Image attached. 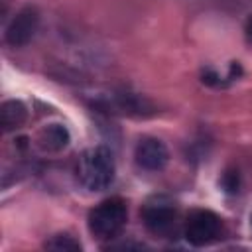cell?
<instances>
[{
    "label": "cell",
    "instance_id": "10",
    "mask_svg": "<svg viewBox=\"0 0 252 252\" xmlns=\"http://www.w3.org/2000/svg\"><path fill=\"white\" fill-rule=\"evenodd\" d=\"M43 248L47 250H81V242L75 240V236L67 234V232H59V234H53L49 240H45Z\"/></svg>",
    "mask_w": 252,
    "mask_h": 252
},
{
    "label": "cell",
    "instance_id": "5",
    "mask_svg": "<svg viewBox=\"0 0 252 252\" xmlns=\"http://www.w3.org/2000/svg\"><path fill=\"white\" fill-rule=\"evenodd\" d=\"M39 28V14L35 8L26 6L22 8L6 26V43L12 47H24L26 43L32 41V37L35 35Z\"/></svg>",
    "mask_w": 252,
    "mask_h": 252
},
{
    "label": "cell",
    "instance_id": "9",
    "mask_svg": "<svg viewBox=\"0 0 252 252\" xmlns=\"http://www.w3.org/2000/svg\"><path fill=\"white\" fill-rule=\"evenodd\" d=\"M28 120V108L24 102L12 98L2 102L0 106V126L4 132H12L16 128H20L24 122Z\"/></svg>",
    "mask_w": 252,
    "mask_h": 252
},
{
    "label": "cell",
    "instance_id": "3",
    "mask_svg": "<svg viewBox=\"0 0 252 252\" xmlns=\"http://www.w3.org/2000/svg\"><path fill=\"white\" fill-rule=\"evenodd\" d=\"M142 222L148 228V232H152L154 236H169L179 220V211L177 205L165 197V195H154L150 197L144 207H142Z\"/></svg>",
    "mask_w": 252,
    "mask_h": 252
},
{
    "label": "cell",
    "instance_id": "8",
    "mask_svg": "<svg viewBox=\"0 0 252 252\" xmlns=\"http://www.w3.org/2000/svg\"><path fill=\"white\" fill-rule=\"evenodd\" d=\"M114 106L120 112L128 114V116H150V114L156 112L154 104L148 98H144L142 94H134V93H120V94H116Z\"/></svg>",
    "mask_w": 252,
    "mask_h": 252
},
{
    "label": "cell",
    "instance_id": "1",
    "mask_svg": "<svg viewBox=\"0 0 252 252\" xmlns=\"http://www.w3.org/2000/svg\"><path fill=\"white\" fill-rule=\"evenodd\" d=\"M77 175L89 191H104L112 185L116 175L114 156L104 146H94L83 152L77 165Z\"/></svg>",
    "mask_w": 252,
    "mask_h": 252
},
{
    "label": "cell",
    "instance_id": "2",
    "mask_svg": "<svg viewBox=\"0 0 252 252\" xmlns=\"http://www.w3.org/2000/svg\"><path fill=\"white\" fill-rule=\"evenodd\" d=\"M128 220V207L120 197H110L100 201L94 209H91L87 224L94 238L112 240L116 238Z\"/></svg>",
    "mask_w": 252,
    "mask_h": 252
},
{
    "label": "cell",
    "instance_id": "6",
    "mask_svg": "<svg viewBox=\"0 0 252 252\" xmlns=\"http://www.w3.org/2000/svg\"><path fill=\"white\" fill-rule=\"evenodd\" d=\"M134 161L146 171H161L169 161V150L159 138L146 136L134 148Z\"/></svg>",
    "mask_w": 252,
    "mask_h": 252
},
{
    "label": "cell",
    "instance_id": "4",
    "mask_svg": "<svg viewBox=\"0 0 252 252\" xmlns=\"http://www.w3.org/2000/svg\"><path fill=\"white\" fill-rule=\"evenodd\" d=\"M222 234V219L207 209H195L183 220V236L191 246H207Z\"/></svg>",
    "mask_w": 252,
    "mask_h": 252
},
{
    "label": "cell",
    "instance_id": "7",
    "mask_svg": "<svg viewBox=\"0 0 252 252\" xmlns=\"http://www.w3.org/2000/svg\"><path fill=\"white\" fill-rule=\"evenodd\" d=\"M69 130L63 126V124H45L37 136H35V144L41 152L45 154H57L61 150H65L69 146Z\"/></svg>",
    "mask_w": 252,
    "mask_h": 252
}]
</instances>
